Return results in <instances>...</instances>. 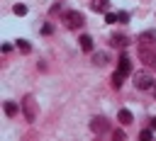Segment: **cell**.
<instances>
[{
  "mask_svg": "<svg viewBox=\"0 0 156 141\" xmlns=\"http://www.w3.org/2000/svg\"><path fill=\"white\" fill-rule=\"evenodd\" d=\"M122 80H124V75H122L119 70H115V73H112V88H119Z\"/></svg>",
  "mask_w": 156,
  "mask_h": 141,
  "instance_id": "cell-15",
  "label": "cell"
},
{
  "mask_svg": "<svg viewBox=\"0 0 156 141\" xmlns=\"http://www.w3.org/2000/svg\"><path fill=\"white\" fill-rule=\"evenodd\" d=\"M90 129H93L95 134H105V131H110V122H107L105 117H95V119L90 122Z\"/></svg>",
  "mask_w": 156,
  "mask_h": 141,
  "instance_id": "cell-5",
  "label": "cell"
},
{
  "mask_svg": "<svg viewBox=\"0 0 156 141\" xmlns=\"http://www.w3.org/2000/svg\"><path fill=\"white\" fill-rule=\"evenodd\" d=\"M139 58H141L144 63H149V66H156V46L141 44V46H139Z\"/></svg>",
  "mask_w": 156,
  "mask_h": 141,
  "instance_id": "cell-4",
  "label": "cell"
},
{
  "mask_svg": "<svg viewBox=\"0 0 156 141\" xmlns=\"http://www.w3.org/2000/svg\"><path fill=\"white\" fill-rule=\"evenodd\" d=\"M112 136H115V141H124V139H127V134H124L122 129H117V131H115Z\"/></svg>",
  "mask_w": 156,
  "mask_h": 141,
  "instance_id": "cell-18",
  "label": "cell"
},
{
  "mask_svg": "<svg viewBox=\"0 0 156 141\" xmlns=\"http://www.w3.org/2000/svg\"><path fill=\"white\" fill-rule=\"evenodd\" d=\"M63 22H66V27H71V29H78V27L85 22V17H83L78 10H66V12H63Z\"/></svg>",
  "mask_w": 156,
  "mask_h": 141,
  "instance_id": "cell-2",
  "label": "cell"
},
{
  "mask_svg": "<svg viewBox=\"0 0 156 141\" xmlns=\"http://www.w3.org/2000/svg\"><path fill=\"white\" fill-rule=\"evenodd\" d=\"M127 19H129L127 12H117V22H127Z\"/></svg>",
  "mask_w": 156,
  "mask_h": 141,
  "instance_id": "cell-20",
  "label": "cell"
},
{
  "mask_svg": "<svg viewBox=\"0 0 156 141\" xmlns=\"http://www.w3.org/2000/svg\"><path fill=\"white\" fill-rule=\"evenodd\" d=\"M107 5H110L107 0H93L90 2V10L93 12H107Z\"/></svg>",
  "mask_w": 156,
  "mask_h": 141,
  "instance_id": "cell-11",
  "label": "cell"
},
{
  "mask_svg": "<svg viewBox=\"0 0 156 141\" xmlns=\"http://www.w3.org/2000/svg\"><path fill=\"white\" fill-rule=\"evenodd\" d=\"M17 112H20L17 102H5V114H7V117H15Z\"/></svg>",
  "mask_w": 156,
  "mask_h": 141,
  "instance_id": "cell-13",
  "label": "cell"
},
{
  "mask_svg": "<svg viewBox=\"0 0 156 141\" xmlns=\"http://www.w3.org/2000/svg\"><path fill=\"white\" fill-rule=\"evenodd\" d=\"M134 85H136V90H149L154 85V75L149 70H139V73H134Z\"/></svg>",
  "mask_w": 156,
  "mask_h": 141,
  "instance_id": "cell-3",
  "label": "cell"
},
{
  "mask_svg": "<svg viewBox=\"0 0 156 141\" xmlns=\"http://www.w3.org/2000/svg\"><path fill=\"white\" fill-rule=\"evenodd\" d=\"M41 32H44V34H54V27H51V24H44Z\"/></svg>",
  "mask_w": 156,
  "mask_h": 141,
  "instance_id": "cell-21",
  "label": "cell"
},
{
  "mask_svg": "<svg viewBox=\"0 0 156 141\" xmlns=\"http://www.w3.org/2000/svg\"><path fill=\"white\" fill-rule=\"evenodd\" d=\"M117 119H119V124H132V122H134L132 112H129V109H124V107H122V109L117 112Z\"/></svg>",
  "mask_w": 156,
  "mask_h": 141,
  "instance_id": "cell-8",
  "label": "cell"
},
{
  "mask_svg": "<svg viewBox=\"0 0 156 141\" xmlns=\"http://www.w3.org/2000/svg\"><path fill=\"white\" fill-rule=\"evenodd\" d=\"M12 12H15V15H27V5H15Z\"/></svg>",
  "mask_w": 156,
  "mask_h": 141,
  "instance_id": "cell-16",
  "label": "cell"
},
{
  "mask_svg": "<svg viewBox=\"0 0 156 141\" xmlns=\"http://www.w3.org/2000/svg\"><path fill=\"white\" fill-rule=\"evenodd\" d=\"M110 41H112V46H117V49H124V46L129 44V39H127L124 34H112V39H110Z\"/></svg>",
  "mask_w": 156,
  "mask_h": 141,
  "instance_id": "cell-6",
  "label": "cell"
},
{
  "mask_svg": "<svg viewBox=\"0 0 156 141\" xmlns=\"http://www.w3.org/2000/svg\"><path fill=\"white\" fill-rule=\"evenodd\" d=\"M22 109H24V119L27 122H37V100H34V95H24Z\"/></svg>",
  "mask_w": 156,
  "mask_h": 141,
  "instance_id": "cell-1",
  "label": "cell"
},
{
  "mask_svg": "<svg viewBox=\"0 0 156 141\" xmlns=\"http://www.w3.org/2000/svg\"><path fill=\"white\" fill-rule=\"evenodd\" d=\"M105 22H107V24H115V22H117V15H115V12H105Z\"/></svg>",
  "mask_w": 156,
  "mask_h": 141,
  "instance_id": "cell-17",
  "label": "cell"
},
{
  "mask_svg": "<svg viewBox=\"0 0 156 141\" xmlns=\"http://www.w3.org/2000/svg\"><path fill=\"white\" fill-rule=\"evenodd\" d=\"M151 41H156V29H149V32L139 34V44H151Z\"/></svg>",
  "mask_w": 156,
  "mask_h": 141,
  "instance_id": "cell-10",
  "label": "cell"
},
{
  "mask_svg": "<svg viewBox=\"0 0 156 141\" xmlns=\"http://www.w3.org/2000/svg\"><path fill=\"white\" fill-rule=\"evenodd\" d=\"M117 70H119L122 75H129V70H132V63H129V58H127V56H119V66H117Z\"/></svg>",
  "mask_w": 156,
  "mask_h": 141,
  "instance_id": "cell-7",
  "label": "cell"
},
{
  "mask_svg": "<svg viewBox=\"0 0 156 141\" xmlns=\"http://www.w3.org/2000/svg\"><path fill=\"white\" fill-rule=\"evenodd\" d=\"M17 49H20L22 53H29V51H32V44H29L27 39H20V41H17Z\"/></svg>",
  "mask_w": 156,
  "mask_h": 141,
  "instance_id": "cell-14",
  "label": "cell"
},
{
  "mask_svg": "<svg viewBox=\"0 0 156 141\" xmlns=\"http://www.w3.org/2000/svg\"><path fill=\"white\" fill-rule=\"evenodd\" d=\"M151 134H154V129H151V126H149V129H144V131H141V134H139V136H141V139H144V141H149V139H151Z\"/></svg>",
  "mask_w": 156,
  "mask_h": 141,
  "instance_id": "cell-19",
  "label": "cell"
},
{
  "mask_svg": "<svg viewBox=\"0 0 156 141\" xmlns=\"http://www.w3.org/2000/svg\"><path fill=\"white\" fill-rule=\"evenodd\" d=\"M78 44H80V49H83V51H93V39H90L88 34H83V36L78 39Z\"/></svg>",
  "mask_w": 156,
  "mask_h": 141,
  "instance_id": "cell-12",
  "label": "cell"
},
{
  "mask_svg": "<svg viewBox=\"0 0 156 141\" xmlns=\"http://www.w3.org/2000/svg\"><path fill=\"white\" fill-rule=\"evenodd\" d=\"M107 61H110V56H107L105 51H98V53H93V63H95V66H100V68H102Z\"/></svg>",
  "mask_w": 156,
  "mask_h": 141,
  "instance_id": "cell-9",
  "label": "cell"
}]
</instances>
